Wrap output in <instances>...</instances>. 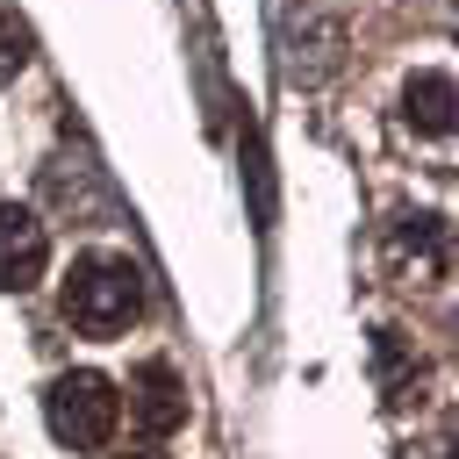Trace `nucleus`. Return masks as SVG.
I'll list each match as a JSON object with an SVG mask.
<instances>
[{
    "instance_id": "nucleus-1",
    "label": "nucleus",
    "mask_w": 459,
    "mask_h": 459,
    "mask_svg": "<svg viewBox=\"0 0 459 459\" xmlns=\"http://www.w3.org/2000/svg\"><path fill=\"white\" fill-rule=\"evenodd\" d=\"M143 308V287H136V265L129 258H79L72 280H65V323L86 330V337H115L129 330Z\"/></svg>"
},
{
    "instance_id": "nucleus-2",
    "label": "nucleus",
    "mask_w": 459,
    "mask_h": 459,
    "mask_svg": "<svg viewBox=\"0 0 459 459\" xmlns=\"http://www.w3.org/2000/svg\"><path fill=\"white\" fill-rule=\"evenodd\" d=\"M43 416H50V437H57V445L93 452V445H108V430H115V416H122V394H115L108 373L79 366V373H57V380H50Z\"/></svg>"
},
{
    "instance_id": "nucleus-3",
    "label": "nucleus",
    "mask_w": 459,
    "mask_h": 459,
    "mask_svg": "<svg viewBox=\"0 0 459 459\" xmlns=\"http://www.w3.org/2000/svg\"><path fill=\"white\" fill-rule=\"evenodd\" d=\"M43 265H50V230H43L29 208L0 201V294L36 287V280H43Z\"/></svg>"
},
{
    "instance_id": "nucleus-4",
    "label": "nucleus",
    "mask_w": 459,
    "mask_h": 459,
    "mask_svg": "<svg viewBox=\"0 0 459 459\" xmlns=\"http://www.w3.org/2000/svg\"><path fill=\"white\" fill-rule=\"evenodd\" d=\"M129 416H136L151 437H172V430L186 423V387H179V373H172L165 359H143V366L129 373Z\"/></svg>"
},
{
    "instance_id": "nucleus-5",
    "label": "nucleus",
    "mask_w": 459,
    "mask_h": 459,
    "mask_svg": "<svg viewBox=\"0 0 459 459\" xmlns=\"http://www.w3.org/2000/svg\"><path fill=\"white\" fill-rule=\"evenodd\" d=\"M409 122L416 129H430V136H445L452 129V72H423V79H409Z\"/></svg>"
},
{
    "instance_id": "nucleus-6",
    "label": "nucleus",
    "mask_w": 459,
    "mask_h": 459,
    "mask_svg": "<svg viewBox=\"0 0 459 459\" xmlns=\"http://www.w3.org/2000/svg\"><path fill=\"white\" fill-rule=\"evenodd\" d=\"M22 65H29V29H22L14 14H0V79L22 72Z\"/></svg>"
}]
</instances>
